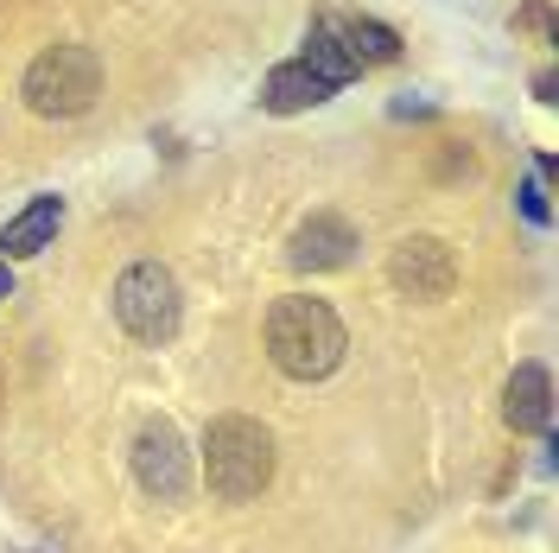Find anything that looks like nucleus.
I'll use <instances>...</instances> for the list:
<instances>
[{"label": "nucleus", "mask_w": 559, "mask_h": 553, "mask_svg": "<svg viewBox=\"0 0 559 553\" xmlns=\"http://www.w3.org/2000/svg\"><path fill=\"white\" fill-rule=\"evenodd\" d=\"M344 318L331 311V299H312V293H286L267 311V356L286 381H324L337 363H344Z\"/></svg>", "instance_id": "obj_1"}, {"label": "nucleus", "mask_w": 559, "mask_h": 553, "mask_svg": "<svg viewBox=\"0 0 559 553\" xmlns=\"http://www.w3.org/2000/svg\"><path fill=\"white\" fill-rule=\"evenodd\" d=\"M204 478L223 503H254L274 484V433L248 414H216L204 433Z\"/></svg>", "instance_id": "obj_2"}, {"label": "nucleus", "mask_w": 559, "mask_h": 553, "mask_svg": "<svg viewBox=\"0 0 559 553\" xmlns=\"http://www.w3.org/2000/svg\"><path fill=\"white\" fill-rule=\"evenodd\" d=\"M20 96H26V108L45 115V121L90 115L96 96H103V58H96L90 45H51V51H38L33 64H26Z\"/></svg>", "instance_id": "obj_3"}, {"label": "nucleus", "mask_w": 559, "mask_h": 553, "mask_svg": "<svg viewBox=\"0 0 559 553\" xmlns=\"http://www.w3.org/2000/svg\"><path fill=\"white\" fill-rule=\"evenodd\" d=\"M115 318H121V331L140 338V344H173L178 318H185L173 268L166 261H134L128 274L115 280Z\"/></svg>", "instance_id": "obj_4"}, {"label": "nucleus", "mask_w": 559, "mask_h": 553, "mask_svg": "<svg viewBox=\"0 0 559 553\" xmlns=\"http://www.w3.org/2000/svg\"><path fill=\"white\" fill-rule=\"evenodd\" d=\"M134 478H140V490L159 496V503H178V496L191 490V451H185L173 420L153 414L134 433Z\"/></svg>", "instance_id": "obj_5"}, {"label": "nucleus", "mask_w": 559, "mask_h": 553, "mask_svg": "<svg viewBox=\"0 0 559 553\" xmlns=\"http://www.w3.org/2000/svg\"><path fill=\"white\" fill-rule=\"evenodd\" d=\"M388 286H394L401 299H445L457 286L452 248L439 243V236H407V243H394V255H388Z\"/></svg>", "instance_id": "obj_6"}, {"label": "nucleus", "mask_w": 559, "mask_h": 553, "mask_svg": "<svg viewBox=\"0 0 559 553\" xmlns=\"http://www.w3.org/2000/svg\"><path fill=\"white\" fill-rule=\"evenodd\" d=\"M356 248H362V243H356V230H349L344 216L318 210L312 223H299V230H293L286 261H293V268H306V274H331V268H344Z\"/></svg>", "instance_id": "obj_7"}, {"label": "nucleus", "mask_w": 559, "mask_h": 553, "mask_svg": "<svg viewBox=\"0 0 559 553\" xmlns=\"http://www.w3.org/2000/svg\"><path fill=\"white\" fill-rule=\"evenodd\" d=\"M502 420L509 433H547L554 426V376L540 363H522L502 388Z\"/></svg>", "instance_id": "obj_8"}, {"label": "nucleus", "mask_w": 559, "mask_h": 553, "mask_svg": "<svg viewBox=\"0 0 559 553\" xmlns=\"http://www.w3.org/2000/svg\"><path fill=\"white\" fill-rule=\"evenodd\" d=\"M331 96H337V90H331L306 58L274 64V70H267V83H261V108H267V115H306V108L331 103Z\"/></svg>", "instance_id": "obj_9"}, {"label": "nucleus", "mask_w": 559, "mask_h": 553, "mask_svg": "<svg viewBox=\"0 0 559 553\" xmlns=\"http://www.w3.org/2000/svg\"><path fill=\"white\" fill-rule=\"evenodd\" d=\"M306 64L331 83V90H344L349 77H362V64H356V51H349V33L337 13H324V20H312V33H306V51H299Z\"/></svg>", "instance_id": "obj_10"}, {"label": "nucleus", "mask_w": 559, "mask_h": 553, "mask_svg": "<svg viewBox=\"0 0 559 553\" xmlns=\"http://www.w3.org/2000/svg\"><path fill=\"white\" fill-rule=\"evenodd\" d=\"M58 223H64V204L58 198H33V204L20 210L7 230H0V255L7 261H26V255H38V248L58 236Z\"/></svg>", "instance_id": "obj_11"}, {"label": "nucleus", "mask_w": 559, "mask_h": 553, "mask_svg": "<svg viewBox=\"0 0 559 553\" xmlns=\"http://www.w3.org/2000/svg\"><path fill=\"white\" fill-rule=\"evenodd\" d=\"M344 33H349L356 64H394V58H401V33L382 26V20H344Z\"/></svg>", "instance_id": "obj_12"}, {"label": "nucleus", "mask_w": 559, "mask_h": 553, "mask_svg": "<svg viewBox=\"0 0 559 553\" xmlns=\"http://www.w3.org/2000/svg\"><path fill=\"white\" fill-rule=\"evenodd\" d=\"M522 26H527V33H540V38H559L554 33V7H547V0H527V7H522Z\"/></svg>", "instance_id": "obj_13"}, {"label": "nucleus", "mask_w": 559, "mask_h": 553, "mask_svg": "<svg viewBox=\"0 0 559 553\" xmlns=\"http://www.w3.org/2000/svg\"><path fill=\"white\" fill-rule=\"evenodd\" d=\"M522 210L534 216V223H547V216H554V210H547V191H540V185H527V191H522Z\"/></svg>", "instance_id": "obj_14"}, {"label": "nucleus", "mask_w": 559, "mask_h": 553, "mask_svg": "<svg viewBox=\"0 0 559 553\" xmlns=\"http://www.w3.org/2000/svg\"><path fill=\"white\" fill-rule=\"evenodd\" d=\"M7 293H13V274H7V261H0V299H7Z\"/></svg>", "instance_id": "obj_15"}]
</instances>
